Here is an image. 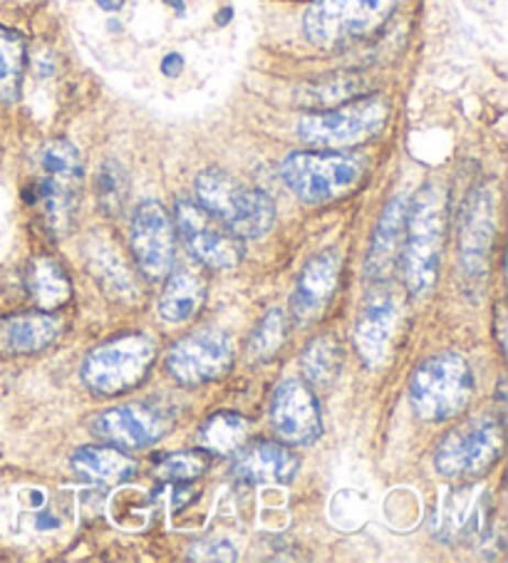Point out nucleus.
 I'll use <instances>...</instances> for the list:
<instances>
[{"mask_svg": "<svg viewBox=\"0 0 508 563\" xmlns=\"http://www.w3.org/2000/svg\"><path fill=\"white\" fill-rule=\"evenodd\" d=\"M187 499H191V489L184 487V484H181V487L177 489V499H174V507L181 509L184 501H187Z\"/></svg>", "mask_w": 508, "mask_h": 563, "instance_id": "72a5a7b5", "label": "nucleus"}, {"mask_svg": "<svg viewBox=\"0 0 508 563\" xmlns=\"http://www.w3.org/2000/svg\"><path fill=\"white\" fill-rule=\"evenodd\" d=\"M298 470V460L276 442L241 446L233 462V477L249 484H286Z\"/></svg>", "mask_w": 508, "mask_h": 563, "instance_id": "a211bd4d", "label": "nucleus"}, {"mask_svg": "<svg viewBox=\"0 0 508 563\" xmlns=\"http://www.w3.org/2000/svg\"><path fill=\"white\" fill-rule=\"evenodd\" d=\"M169 410H162V407L150 402L112 407V410L97 415L92 420V432L112 446H120V450L152 446L169 432Z\"/></svg>", "mask_w": 508, "mask_h": 563, "instance_id": "9b49d317", "label": "nucleus"}, {"mask_svg": "<svg viewBox=\"0 0 508 563\" xmlns=\"http://www.w3.org/2000/svg\"><path fill=\"white\" fill-rule=\"evenodd\" d=\"M207 470V460L201 452H177L166 454L164 460L156 464V474L166 482H191Z\"/></svg>", "mask_w": 508, "mask_h": 563, "instance_id": "c756f323", "label": "nucleus"}, {"mask_svg": "<svg viewBox=\"0 0 508 563\" xmlns=\"http://www.w3.org/2000/svg\"><path fill=\"white\" fill-rule=\"evenodd\" d=\"M360 90H363V82H360L355 75L328 77V80L302 87L298 92V102L310 107H338Z\"/></svg>", "mask_w": 508, "mask_h": 563, "instance_id": "bb28decb", "label": "nucleus"}, {"mask_svg": "<svg viewBox=\"0 0 508 563\" xmlns=\"http://www.w3.org/2000/svg\"><path fill=\"white\" fill-rule=\"evenodd\" d=\"M283 343H286V318H283L280 310H268L249 341V361H270Z\"/></svg>", "mask_w": 508, "mask_h": 563, "instance_id": "cd10ccee", "label": "nucleus"}, {"mask_svg": "<svg viewBox=\"0 0 508 563\" xmlns=\"http://www.w3.org/2000/svg\"><path fill=\"white\" fill-rule=\"evenodd\" d=\"M249 437V422L236 412L209 417L199 430V444L213 454H236Z\"/></svg>", "mask_w": 508, "mask_h": 563, "instance_id": "5701e85b", "label": "nucleus"}, {"mask_svg": "<svg viewBox=\"0 0 508 563\" xmlns=\"http://www.w3.org/2000/svg\"><path fill=\"white\" fill-rule=\"evenodd\" d=\"M77 477L92 484H117L132 477L136 462L120 452V446H82L73 454Z\"/></svg>", "mask_w": 508, "mask_h": 563, "instance_id": "aec40b11", "label": "nucleus"}, {"mask_svg": "<svg viewBox=\"0 0 508 563\" xmlns=\"http://www.w3.org/2000/svg\"><path fill=\"white\" fill-rule=\"evenodd\" d=\"M270 422L283 440L290 444H312L322 432L316 395L306 383L283 380L270 402Z\"/></svg>", "mask_w": 508, "mask_h": 563, "instance_id": "ddd939ff", "label": "nucleus"}, {"mask_svg": "<svg viewBox=\"0 0 508 563\" xmlns=\"http://www.w3.org/2000/svg\"><path fill=\"white\" fill-rule=\"evenodd\" d=\"M494 231V194L486 187H478L468 194L462 211V227H459V251H462V264L468 274L482 276L486 271Z\"/></svg>", "mask_w": 508, "mask_h": 563, "instance_id": "2eb2a0df", "label": "nucleus"}, {"mask_svg": "<svg viewBox=\"0 0 508 563\" xmlns=\"http://www.w3.org/2000/svg\"><path fill=\"white\" fill-rule=\"evenodd\" d=\"M474 393L472 367L459 353H437L409 380V402L427 422H444L464 410Z\"/></svg>", "mask_w": 508, "mask_h": 563, "instance_id": "7ed1b4c3", "label": "nucleus"}, {"mask_svg": "<svg viewBox=\"0 0 508 563\" xmlns=\"http://www.w3.org/2000/svg\"><path fill=\"white\" fill-rule=\"evenodd\" d=\"M338 278L340 256L335 251H322L320 256L308 261L290 296V313L300 325H312L322 318L332 296H335Z\"/></svg>", "mask_w": 508, "mask_h": 563, "instance_id": "4468645a", "label": "nucleus"}, {"mask_svg": "<svg viewBox=\"0 0 508 563\" xmlns=\"http://www.w3.org/2000/svg\"><path fill=\"white\" fill-rule=\"evenodd\" d=\"M233 365V343L219 330H199L184 338L166 355V367L174 380L194 387L227 375Z\"/></svg>", "mask_w": 508, "mask_h": 563, "instance_id": "1a4fd4ad", "label": "nucleus"}, {"mask_svg": "<svg viewBox=\"0 0 508 563\" xmlns=\"http://www.w3.org/2000/svg\"><path fill=\"white\" fill-rule=\"evenodd\" d=\"M174 217H177L184 241H187L191 254L201 264L217 271H229L241 264L243 246L239 236H233L227 227L221 229L217 219L207 209H201L199 203H194L191 199H177Z\"/></svg>", "mask_w": 508, "mask_h": 563, "instance_id": "9d476101", "label": "nucleus"}, {"mask_svg": "<svg viewBox=\"0 0 508 563\" xmlns=\"http://www.w3.org/2000/svg\"><path fill=\"white\" fill-rule=\"evenodd\" d=\"M43 177H51L65 184H82V157L73 142L53 140L47 142L41 154Z\"/></svg>", "mask_w": 508, "mask_h": 563, "instance_id": "a878e982", "label": "nucleus"}, {"mask_svg": "<svg viewBox=\"0 0 508 563\" xmlns=\"http://www.w3.org/2000/svg\"><path fill=\"white\" fill-rule=\"evenodd\" d=\"M280 177L306 203H325L345 197L363 177L360 162L347 154L292 152L283 159Z\"/></svg>", "mask_w": 508, "mask_h": 563, "instance_id": "0eeeda50", "label": "nucleus"}, {"mask_svg": "<svg viewBox=\"0 0 508 563\" xmlns=\"http://www.w3.org/2000/svg\"><path fill=\"white\" fill-rule=\"evenodd\" d=\"M60 335V320L45 313H25L0 320V351L15 355L41 353Z\"/></svg>", "mask_w": 508, "mask_h": 563, "instance_id": "6ab92c4d", "label": "nucleus"}, {"mask_svg": "<svg viewBox=\"0 0 508 563\" xmlns=\"http://www.w3.org/2000/svg\"><path fill=\"white\" fill-rule=\"evenodd\" d=\"M166 3H169V5H174V8H177V11H184L181 0H166Z\"/></svg>", "mask_w": 508, "mask_h": 563, "instance_id": "e433bc0d", "label": "nucleus"}, {"mask_svg": "<svg viewBox=\"0 0 508 563\" xmlns=\"http://www.w3.org/2000/svg\"><path fill=\"white\" fill-rule=\"evenodd\" d=\"M203 303V284L199 276L189 274V271H179L169 280L159 298V316L164 323H184L191 316L199 313Z\"/></svg>", "mask_w": 508, "mask_h": 563, "instance_id": "412c9836", "label": "nucleus"}, {"mask_svg": "<svg viewBox=\"0 0 508 563\" xmlns=\"http://www.w3.org/2000/svg\"><path fill=\"white\" fill-rule=\"evenodd\" d=\"M156 357V341L144 333H126L85 357L82 380L100 395H120L140 385Z\"/></svg>", "mask_w": 508, "mask_h": 563, "instance_id": "39448f33", "label": "nucleus"}, {"mask_svg": "<svg viewBox=\"0 0 508 563\" xmlns=\"http://www.w3.org/2000/svg\"><path fill=\"white\" fill-rule=\"evenodd\" d=\"M444 244V197L434 184L419 189L409 199L402 241V274L412 296H424L434 288L442 264Z\"/></svg>", "mask_w": 508, "mask_h": 563, "instance_id": "f257e3e1", "label": "nucleus"}, {"mask_svg": "<svg viewBox=\"0 0 508 563\" xmlns=\"http://www.w3.org/2000/svg\"><path fill=\"white\" fill-rule=\"evenodd\" d=\"M126 191H130V179H126V172L117 162H107L100 169V177H97V197H100L102 209L114 217L120 213Z\"/></svg>", "mask_w": 508, "mask_h": 563, "instance_id": "c85d7f7f", "label": "nucleus"}, {"mask_svg": "<svg viewBox=\"0 0 508 563\" xmlns=\"http://www.w3.org/2000/svg\"><path fill=\"white\" fill-rule=\"evenodd\" d=\"M31 501L35 504V507H43V501H45V494H43V492H37V489H35V492L31 494Z\"/></svg>", "mask_w": 508, "mask_h": 563, "instance_id": "c9c22d12", "label": "nucleus"}, {"mask_svg": "<svg viewBox=\"0 0 508 563\" xmlns=\"http://www.w3.org/2000/svg\"><path fill=\"white\" fill-rule=\"evenodd\" d=\"M31 296L43 310L65 306L73 296V284L63 266L53 258H37L31 268Z\"/></svg>", "mask_w": 508, "mask_h": 563, "instance_id": "4be33fe9", "label": "nucleus"}, {"mask_svg": "<svg viewBox=\"0 0 508 563\" xmlns=\"http://www.w3.org/2000/svg\"><path fill=\"white\" fill-rule=\"evenodd\" d=\"M407 211H409L407 194H397V197L387 203L383 219L377 223L373 244H369V254L365 264L367 278L383 280L393 274L397 258L402 254Z\"/></svg>", "mask_w": 508, "mask_h": 563, "instance_id": "f3484780", "label": "nucleus"}, {"mask_svg": "<svg viewBox=\"0 0 508 563\" xmlns=\"http://www.w3.org/2000/svg\"><path fill=\"white\" fill-rule=\"evenodd\" d=\"M501 444L498 422L492 417H474L444 437L434 454V467L449 479L476 477L501 457Z\"/></svg>", "mask_w": 508, "mask_h": 563, "instance_id": "6e6552de", "label": "nucleus"}, {"mask_svg": "<svg viewBox=\"0 0 508 563\" xmlns=\"http://www.w3.org/2000/svg\"><path fill=\"white\" fill-rule=\"evenodd\" d=\"M25 73V43L8 27H0V102L11 104L21 97Z\"/></svg>", "mask_w": 508, "mask_h": 563, "instance_id": "b1692460", "label": "nucleus"}, {"mask_svg": "<svg viewBox=\"0 0 508 563\" xmlns=\"http://www.w3.org/2000/svg\"><path fill=\"white\" fill-rule=\"evenodd\" d=\"M181 70H184V60H181V55L172 53V55H166V57H164V63H162V73H164L166 77H179V75H181Z\"/></svg>", "mask_w": 508, "mask_h": 563, "instance_id": "2f4dec72", "label": "nucleus"}, {"mask_svg": "<svg viewBox=\"0 0 508 563\" xmlns=\"http://www.w3.org/2000/svg\"><path fill=\"white\" fill-rule=\"evenodd\" d=\"M387 102L379 97H367L350 104H338L322 112H310L298 124L300 140L318 150L355 147L385 128Z\"/></svg>", "mask_w": 508, "mask_h": 563, "instance_id": "423d86ee", "label": "nucleus"}, {"mask_svg": "<svg viewBox=\"0 0 508 563\" xmlns=\"http://www.w3.org/2000/svg\"><path fill=\"white\" fill-rule=\"evenodd\" d=\"M397 0H316L302 15V31L318 47H340L375 33L395 13Z\"/></svg>", "mask_w": 508, "mask_h": 563, "instance_id": "20e7f679", "label": "nucleus"}, {"mask_svg": "<svg viewBox=\"0 0 508 563\" xmlns=\"http://www.w3.org/2000/svg\"><path fill=\"white\" fill-rule=\"evenodd\" d=\"M236 549L233 543L227 539H207V541H197L189 549V559L191 561H236Z\"/></svg>", "mask_w": 508, "mask_h": 563, "instance_id": "7c9ffc66", "label": "nucleus"}, {"mask_svg": "<svg viewBox=\"0 0 508 563\" xmlns=\"http://www.w3.org/2000/svg\"><path fill=\"white\" fill-rule=\"evenodd\" d=\"M199 207L239 239H261L273 227V201L266 191L231 177L229 172L207 169L197 177Z\"/></svg>", "mask_w": 508, "mask_h": 563, "instance_id": "f03ea898", "label": "nucleus"}, {"mask_svg": "<svg viewBox=\"0 0 508 563\" xmlns=\"http://www.w3.org/2000/svg\"><path fill=\"white\" fill-rule=\"evenodd\" d=\"M57 527V519L51 517V514H37V529L47 531V529H55Z\"/></svg>", "mask_w": 508, "mask_h": 563, "instance_id": "473e14b6", "label": "nucleus"}, {"mask_svg": "<svg viewBox=\"0 0 508 563\" xmlns=\"http://www.w3.org/2000/svg\"><path fill=\"white\" fill-rule=\"evenodd\" d=\"M343 365V347L338 338L320 335L302 353V371L312 385H328Z\"/></svg>", "mask_w": 508, "mask_h": 563, "instance_id": "393cba45", "label": "nucleus"}, {"mask_svg": "<svg viewBox=\"0 0 508 563\" xmlns=\"http://www.w3.org/2000/svg\"><path fill=\"white\" fill-rule=\"evenodd\" d=\"M97 5L104 8V11H120L124 5V0H97Z\"/></svg>", "mask_w": 508, "mask_h": 563, "instance_id": "f704fd0d", "label": "nucleus"}, {"mask_svg": "<svg viewBox=\"0 0 508 563\" xmlns=\"http://www.w3.org/2000/svg\"><path fill=\"white\" fill-rule=\"evenodd\" d=\"M132 251L142 274L159 280L174 264L172 219L159 201H142L132 213Z\"/></svg>", "mask_w": 508, "mask_h": 563, "instance_id": "f8f14e48", "label": "nucleus"}, {"mask_svg": "<svg viewBox=\"0 0 508 563\" xmlns=\"http://www.w3.org/2000/svg\"><path fill=\"white\" fill-rule=\"evenodd\" d=\"M395 320L397 308L393 296H387L385 290H375V294L367 298L363 316H360L355 328L357 353L367 367H377L385 361L389 341H393Z\"/></svg>", "mask_w": 508, "mask_h": 563, "instance_id": "dca6fc26", "label": "nucleus"}]
</instances>
